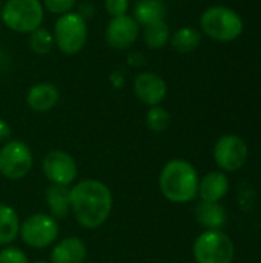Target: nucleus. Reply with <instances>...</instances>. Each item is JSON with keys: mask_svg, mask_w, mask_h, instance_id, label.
Listing matches in <instances>:
<instances>
[{"mask_svg": "<svg viewBox=\"0 0 261 263\" xmlns=\"http://www.w3.org/2000/svg\"><path fill=\"white\" fill-rule=\"evenodd\" d=\"M28 45L29 49L37 54V55H46L51 52L54 46V37L52 32L48 31L46 28H37L31 34H28Z\"/></svg>", "mask_w": 261, "mask_h": 263, "instance_id": "nucleus-22", "label": "nucleus"}, {"mask_svg": "<svg viewBox=\"0 0 261 263\" xmlns=\"http://www.w3.org/2000/svg\"><path fill=\"white\" fill-rule=\"evenodd\" d=\"M18 231L20 223L14 208L0 203V245H8L14 242Z\"/></svg>", "mask_w": 261, "mask_h": 263, "instance_id": "nucleus-21", "label": "nucleus"}, {"mask_svg": "<svg viewBox=\"0 0 261 263\" xmlns=\"http://www.w3.org/2000/svg\"><path fill=\"white\" fill-rule=\"evenodd\" d=\"M0 17H2V2H0Z\"/></svg>", "mask_w": 261, "mask_h": 263, "instance_id": "nucleus-29", "label": "nucleus"}, {"mask_svg": "<svg viewBox=\"0 0 261 263\" xmlns=\"http://www.w3.org/2000/svg\"><path fill=\"white\" fill-rule=\"evenodd\" d=\"M229 190V180L225 173L211 171L198 182V194L205 202L222 200Z\"/></svg>", "mask_w": 261, "mask_h": 263, "instance_id": "nucleus-15", "label": "nucleus"}, {"mask_svg": "<svg viewBox=\"0 0 261 263\" xmlns=\"http://www.w3.org/2000/svg\"><path fill=\"white\" fill-rule=\"evenodd\" d=\"M132 89L135 97L148 106L160 105L168 94L166 80L154 71L138 72L134 79Z\"/></svg>", "mask_w": 261, "mask_h": 263, "instance_id": "nucleus-12", "label": "nucleus"}, {"mask_svg": "<svg viewBox=\"0 0 261 263\" xmlns=\"http://www.w3.org/2000/svg\"><path fill=\"white\" fill-rule=\"evenodd\" d=\"M103 6L109 17H120V15L128 14L129 0H105Z\"/></svg>", "mask_w": 261, "mask_h": 263, "instance_id": "nucleus-25", "label": "nucleus"}, {"mask_svg": "<svg viewBox=\"0 0 261 263\" xmlns=\"http://www.w3.org/2000/svg\"><path fill=\"white\" fill-rule=\"evenodd\" d=\"M45 8L42 0H6L2 5L3 25L18 34H31L42 26Z\"/></svg>", "mask_w": 261, "mask_h": 263, "instance_id": "nucleus-4", "label": "nucleus"}, {"mask_svg": "<svg viewBox=\"0 0 261 263\" xmlns=\"http://www.w3.org/2000/svg\"><path fill=\"white\" fill-rule=\"evenodd\" d=\"M54 46L66 54H78L88 43V23L77 11H71L57 18L52 31Z\"/></svg>", "mask_w": 261, "mask_h": 263, "instance_id": "nucleus-5", "label": "nucleus"}, {"mask_svg": "<svg viewBox=\"0 0 261 263\" xmlns=\"http://www.w3.org/2000/svg\"><path fill=\"white\" fill-rule=\"evenodd\" d=\"M202 37H203V34L197 28L182 26V28L175 29L174 32H171L169 43L174 51H177L180 54H189V52H194L200 46Z\"/></svg>", "mask_w": 261, "mask_h": 263, "instance_id": "nucleus-19", "label": "nucleus"}, {"mask_svg": "<svg viewBox=\"0 0 261 263\" xmlns=\"http://www.w3.org/2000/svg\"><path fill=\"white\" fill-rule=\"evenodd\" d=\"M214 159L217 165L225 171H238L248 159L246 142L235 134H226L220 137L214 146Z\"/></svg>", "mask_w": 261, "mask_h": 263, "instance_id": "nucleus-10", "label": "nucleus"}, {"mask_svg": "<svg viewBox=\"0 0 261 263\" xmlns=\"http://www.w3.org/2000/svg\"><path fill=\"white\" fill-rule=\"evenodd\" d=\"M143 42L146 45V48L157 51L165 48L169 43L171 39V28L166 23V20L163 22H157L148 26H143V32H142Z\"/></svg>", "mask_w": 261, "mask_h": 263, "instance_id": "nucleus-20", "label": "nucleus"}, {"mask_svg": "<svg viewBox=\"0 0 261 263\" xmlns=\"http://www.w3.org/2000/svg\"><path fill=\"white\" fill-rule=\"evenodd\" d=\"M158 183L162 194L174 203L191 202L198 194V174L186 160L168 162L160 173Z\"/></svg>", "mask_w": 261, "mask_h": 263, "instance_id": "nucleus-2", "label": "nucleus"}, {"mask_svg": "<svg viewBox=\"0 0 261 263\" xmlns=\"http://www.w3.org/2000/svg\"><path fill=\"white\" fill-rule=\"evenodd\" d=\"M71 210L83 228H98L111 214L112 194L98 180H83L71 190Z\"/></svg>", "mask_w": 261, "mask_h": 263, "instance_id": "nucleus-1", "label": "nucleus"}, {"mask_svg": "<svg viewBox=\"0 0 261 263\" xmlns=\"http://www.w3.org/2000/svg\"><path fill=\"white\" fill-rule=\"evenodd\" d=\"M32 166V153L20 140L6 142L0 149V174L9 180L23 179Z\"/></svg>", "mask_w": 261, "mask_h": 263, "instance_id": "nucleus-7", "label": "nucleus"}, {"mask_svg": "<svg viewBox=\"0 0 261 263\" xmlns=\"http://www.w3.org/2000/svg\"><path fill=\"white\" fill-rule=\"evenodd\" d=\"M168 14V6L163 0H137L132 8V17L140 28L163 22Z\"/></svg>", "mask_w": 261, "mask_h": 263, "instance_id": "nucleus-14", "label": "nucleus"}, {"mask_svg": "<svg viewBox=\"0 0 261 263\" xmlns=\"http://www.w3.org/2000/svg\"><path fill=\"white\" fill-rule=\"evenodd\" d=\"M60 99L57 86L51 82H40L32 85L26 92V103L35 112L51 111Z\"/></svg>", "mask_w": 261, "mask_h": 263, "instance_id": "nucleus-13", "label": "nucleus"}, {"mask_svg": "<svg viewBox=\"0 0 261 263\" xmlns=\"http://www.w3.org/2000/svg\"><path fill=\"white\" fill-rule=\"evenodd\" d=\"M85 259L86 245L77 237L63 239L51 253V263H83Z\"/></svg>", "mask_w": 261, "mask_h": 263, "instance_id": "nucleus-16", "label": "nucleus"}, {"mask_svg": "<svg viewBox=\"0 0 261 263\" xmlns=\"http://www.w3.org/2000/svg\"><path fill=\"white\" fill-rule=\"evenodd\" d=\"M195 219L206 230H220L226 223V211L218 202L202 200L195 206Z\"/></svg>", "mask_w": 261, "mask_h": 263, "instance_id": "nucleus-18", "label": "nucleus"}, {"mask_svg": "<svg viewBox=\"0 0 261 263\" xmlns=\"http://www.w3.org/2000/svg\"><path fill=\"white\" fill-rule=\"evenodd\" d=\"M22 240L32 248H46L58 236V225L48 214H32L20 225Z\"/></svg>", "mask_w": 261, "mask_h": 263, "instance_id": "nucleus-8", "label": "nucleus"}, {"mask_svg": "<svg viewBox=\"0 0 261 263\" xmlns=\"http://www.w3.org/2000/svg\"><path fill=\"white\" fill-rule=\"evenodd\" d=\"M94 6H92V3H88V6H86V3H83V5H80V8H78V14L82 15V17H85V18H89V17H92L94 15Z\"/></svg>", "mask_w": 261, "mask_h": 263, "instance_id": "nucleus-28", "label": "nucleus"}, {"mask_svg": "<svg viewBox=\"0 0 261 263\" xmlns=\"http://www.w3.org/2000/svg\"><path fill=\"white\" fill-rule=\"evenodd\" d=\"M169 123H171V116L163 106H160V105L149 106V109L146 112V125L151 131L163 133L165 129H168Z\"/></svg>", "mask_w": 261, "mask_h": 263, "instance_id": "nucleus-23", "label": "nucleus"}, {"mask_svg": "<svg viewBox=\"0 0 261 263\" xmlns=\"http://www.w3.org/2000/svg\"><path fill=\"white\" fill-rule=\"evenodd\" d=\"M11 137V126L6 120L0 117V143L6 142Z\"/></svg>", "mask_w": 261, "mask_h": 263, "instance_id": "nucleus-27", "label": "nucleus"}, {"mask_svg": "<svg viewBox=\"0 0 261 263\" xmlns=\"http://www.w3.org/2000/svg\"><path fill=\"white\" fill-rule=\"evenodd\" d=\"M42 5H43L45 11L60 17L63 14H68V12L74 11V8L77 5V0H43Z\"/></svg>", "mask_w": 261, "mask_h": 263, "instance_id": "nucleus-24", "label": "nucleus"}, {"mask_svg": "<svg viewBox=\"0 0 261 263\" xmlns=\"http://www.w3.org/2000/svg\"><path fill=\"white\" fill-rule=\"evenodd\" d=\"M200 29L202 34L209 39L222 43L237 40L245 29V23L242 15L223 5H215L206 8L200 15Z\"/></svg>", "mask_w": 261, "mask_h": 263, "instance_id": "nucleus-3", "label": "nucleus"}, {"mask_svg": "<svg viewBox=\"0 0 261 263\" xmlns=\"http://www.w3.org/2000/svg\"><path fill=\"white\" fill-rule=\"evenodd\" d=\"M197 263H232L235 248L228 234L220 230H206L194 243Z\"/></svg>", "mask_w": 261, "mask_h": 263, "instance_id": "nucleus-6", "label": "nucleus"}, {"mask_svg": "<svg viewBox=\"0 0 261 263\" xmlns=\"http://www.w3.org/2000/svg\"><path fill=\"white\" fill-rule=\"evenodd\" d=\"M43 173L52 185L66 186L77 177V165L68 153L54 149L43 159Z\"/></svg>", "mask_w": 261, "mask_h": 263, "instance_id": "nucleus-11", "label": "nucleus"}, {"mask_svg": "<svg viewBox=\"0 0 261 263\" xmlns=\"http://www.w3.org/2000/svg\"><path fill=\"white\" fill-rule=\"evenodd\" d=\"M0 65H2V52H0Z\"/></svg>", "mask_w": 261, "mask_h": 263, "instance_id": "nucleus-30", "label": "nucleus"}, {"mask_svg": "<svg viewBox=\"0 0 261 263\" xmlns=\"http://www.w3.org/2000/svg\"><path fill=\"white\" fill-rule=\"evenodd\" d=\"M140 25L129 14L111 17L105 29V40L108 46L115 51H126L132 48L137 43Z\"/></svg>", "mask_w": 261, "mask_h": 263, "instance_id": "nucleus-9", "label": "nucleus"}, {"mask_svg": "<svg viewBox=\"0 0 261 263\" xmlns=\"http://www.w3.org/2000/svg\"><path fill=\"white\" fill-rule=\"evenodd\" d=\"M46 205L54 219H66L71 211V190L63 185H51L45 193Z\"/></svg>", "mask_w": 261, "mask_h": 263, "instance_id": "nucleus-17", "label": "nucleus"}, {"mask_svg": "<svg viewBox=\"0 0 261 263\" xmlns=\"http://www.w3.org/2000/svg\"><path fill=\"white\" fill-rule=\"evenodd\" d=\"M0 263H29L28 257L18 248H6L0 251Z\"/></svg>", "mask_w": 261, "mask_h": 263, "instance_id": "nucleus-26", "label": "nucleus"}, {"mask_svg": "<svg viewBox=\"0 0 261 263\" xmlns=\"http://www.w3.org/2000/svg\"><path fill=\"white\" fill-rule=\"evenodd\" d=\"M35 263H48V262H43V260H40V262H35Z\"/></svg>", "mask_w": 261, "mask_h": 263, "instance_id": "nucleus-31", "label": "nucleus"}]
</instances>
